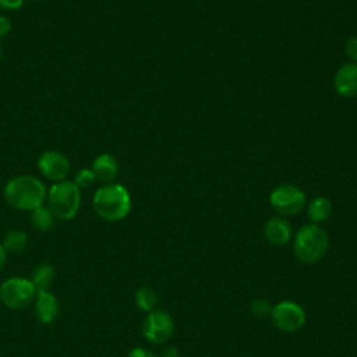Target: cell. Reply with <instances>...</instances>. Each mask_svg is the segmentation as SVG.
<instances>
[{
    "mask_svg": "<svg viewBox=\"0 0 357 357\" xmlns=\"http://www.w3.org/2000/svg\"><path fill=\"white\" fill-rule=\"evenodd\" d=\"M4 198L7 204L20 211H33L43 205L46 198L45 184L33 176H17L4 187Z\"/></svg>",
    "mask_w": 357,
    "mask_h": 357,
    "instance_id": "6da1fadb",
    "label": "cell"
},
{
    "mask_svg": "<svg viewBox=\"0 0 357 357\" xmlns=\"http://www.w3.org/2000/svg\"><path fill=\"white\" fill-rule=\"evenodd\" d=\"M329 248L326 231L317 223L301 226L293 238L294 257L307 265L317 264L324 258Z\"/></svg>",
    "mask_w": 357,
    "mask_h": 357,
    "instance_id": "7a4b0ae2",
    "label": "cell"
},
{
    "mask_svg": "<svg viewBox=\"0 0 357 357\" xmlns=\"http://www.w3.org/2000/svg\"><path fill=\"white\" fill-rule=\"evenodd\" d=\"M93 208L96 213L107 222L121 220L131 209L130 192L121 184H105L93 195Z\"/></svg>",
    "mask_w": 357,
    "mask_h": 357,
    "instance_id": "3957f363",
    "label": "cell"
},
{
    "mask_svg": "<svg viewBox=\"0 0 357 357\" xmlns=\"http://www.w3.org/2000/svg\"><path fill=\"white\" fill-rule=\"evenodd\" d=\"M46 197L47 208L52 211L54 218L61 220L73 219L81 205L79 188L74 184V181L63 180L53 184Z\"/></svg>",
    "mask_w": 357,
    "mask_h": 357,
    "instance_id": "277c9868",
    "label": "cell"
},
{
    "mask_svg": "<svg viewBox=\"0 0 357 357\" xmlns=\"http://www.w3.org/2000/svg\"><path fill=\"white\" fill-rule=\"evenodd\" d=\"M36 287L29 279L14 276L0 284V301L11 310L28 307L36 297Z\"/></svg>",
    "mask_w": 357,
    "mask_h": 357,
    "instance_id": "5b68a950",
    "label": "cell"
},
{
    "mask_svg": "<svg viewBox=\"0 0 357 357\" xmlns=\"http://www.w3.org/2000/svg\"><path fill=\"white\" fill-rule=\"evenodd\" d=\"M269 204L280 216H291L305 206V194L294 184H280L271 192Z\"/></svg>",
    "mask_w": 357,
    "mask_h": 357,
    "instance_id": "8992f818",
    "label": "cell"
},
{
    "mask_svg": "<svg viewBox=\"0 0 357 357\" xmlns=\"http://www.w3.org/2000/svg\"><path fill=\"white\" fill-rule=\"evenodd\" d=\"M174 332V321L172 315L163 310L148 312L142 322V335L152 344L166 343Z\"/></svg>",
    "mask_w": 357,
    "mask_h": 357,
    "instance_id": "52a82bcc",
    "label": "cell"
},
{
    "mask_svg": "<svg viewBox=\"0 0 357 357\" xmlns=\"http://www.w3.org/2000/svg\"><path fill=\"white\" fill-rule=\"evenodd\" d=\"M271 318L273 325L283 332H296L305 324V311L296 301L284 300L272 307Z\"/></svg>",
    "mask_w": 357,
    "mask_h": 357,
    "instance_id": "ba28073f",
    "label": "cell"
},
{
    "mask_svg": "<svg viewBox=\"0 0 357 357\" xmlns=\"http://www.w3.org/2000/svg\"><path fill=\"white\" fill-rule=\"evenodd\" d=\"M39 172L52 181H63L70 172L68 159L57 151H46L38 159Z\"/></svg>",
    "mask_w": 357,
    "mask_h": 357,
    "instance_id": "9c48e42d",
    "label": "cell"
},
{
    "mask_svg": "<svg viewBox=\"0 0 357 357\" xmlns=\"http://www.w3.org/2000/svg\"><path fill=\"white\" fill-rule=\"evenodd\" d=\"M333 88L342 98H357V63L340 66L333 75Z\"/></svg>",
    "mask_w": 357,
    "mask_h": 357,
    "instance_id": "30bf717a",
    "label": "cell"
},
{
    "mask_svg": "<svg viewBox=\"0 0 357 357\" xmlns=\"http://www.w3.org/2000/svg\"><path fill=\"white\" fill-rule=\"evenodd\" d=\"M264 236L269 244L282 247L291 240L293 229L284 216H272L264 225Z\"/></svg>",
    "mask_w": 357,
    "mask_h": 357,
    "instance_id": "8fae6325",
    "label": "cell"
},
{
    "mask_svg": "<svg viewBox=\"0 0 357 357\" xmlns=\"http://www.w3.org/2000/svg\"><path fill=\"white\" fill-rule=\"evenodd\" d=\"M57 298L50 291H38L33 300V312L40 324H52L59 315Z\"/></svg>",
    "mask_w": 357,
    "mask_h": 357,
    "instance_id": "7c38bea8",
    "label": "cell"
},
{
    "mask_svg": "<svg viewBox=\"0 0 357 357\" xmlns=\"http://www.w3.org/2000/svg\"><path fill=\"white\" fill-rule=\"evenodd\" d=\"M91 170L96 180L109 184L119 174V163L113 155L102 153L93 160Z\"/></svg>",
    "mask_w": 357,
    "mask_h": 357,
    "instance_id": "4fadbf2b",
    "label": "cell"
},
{
    "mask_svg": "<svg viewBox=\"0 0 357 357\" xmlns=\"http://www.w3.org/2000/svg\"><path fill=\"white\" fill-rule=\"evenodd\" d=\"M307 213L312 223L325 222L332 215V202L326 197H315L310 201Z\"/></svg>",
    "mask_w": 357,
    "mask_h": 357,
    "instance_id": "5bb4252c",
    "label": "cell"
},
{
    "mask_svg": "<svg viewBox=\"0 0 357 357\" xmlns=\"http://www.w3.org/2000/svg\"><path fill=\"white\" fill-rule=\"evenodd\" d=\"M54 279V269L49 264H39L36 265L32 272L29 280L33 283L38 291H49Z\"/></svg>",
    "mask_w": 357,
    "mask_h": 357,
    "instance_id": "9a60e30c",
    "label": "cell"
},
{
    "mask_svg": "<svg viewBox=\"0 0 357 357\" xmlns=\"http://www.w3.org/2000/svg\"><path fill=\"white\" fill-rule=\"evenodd\" d=\"M29 219H31L32 226L35 229H38L39 231H46V230L52 229L53 223H54V215L45 205H40V206L35 208L33 211H31Z\"/></svg>",
    "mask_w": 357,
    "mask_h": 357,
    "instance_id": "2e32d148",
    "label": "cell"
},
{
    "mask_svg": "<svg viewBox=\"0 0 357 357\" xmlns=\"http://www.w3.org/2000/svg\"><path fill=\"white\" fill-rule=\"evenodd\" d=\"M28 244V237L26 233L22 230H11L4 236V240L1 245L7 252H21Z\"/></svg>",
    "mask_w": 357,
    "mask_h": 357,
    "instance_id": "e0dca14e",
    "label": "cell"
},
{
    "mask_svg": "<svg viewBox=\"0 0 357 357\" xmlns=\"http://www.w3.org/2000/svg\"><path fill=\"white\" fill-rule=\"evenodd\" d=\"M135 304L141 311L151 312L158 304V294L151 287H139L135 291Z\"/></svg>",
    "mask_w": 357,
    "mask_h": 357,
    "instance_id": "ac0fdd59",
    "label": "cell"
},
{
    "mask_svg": "<svg viewBox=\"0 0 357 357\" xmlns=\"http://www.w3.org/2000/svg\"><path fill=\"white\" fill-rule=\"evenodd\" d=\"M250 311L254 317L257 318H265L268 315H271V311H272V305L269 304L268 300L265 298H257V300H252L251 304H250Z\"/></svg>",
    "mask_w": 357,
    "mask_h": 357,
    "instance_id": "d6986e66",
    "label": "cell"
},
{
    "mask_svg": "<svg viewBox=\"0 0 357 357\" xmlns=\"http://www.w3.org/2000/svg\"><path fill=\"white\" fill-rule=\"evenodd\" d=\"M95 176L92 173L91 169H81L77 174H75V178H74V184L78 187V188H88L91 187L93 183H95Z\"/></svg>",
    "mask_w": 357,
    "mask_h": 357,
    "instance_id": "ffe728a7",
    "label": "cell"
},
{
    "mask_svg": "<svg viewBox=\"0 0 357 357\" xmlns=\"http://www.w3.org/2000/svg\"><path fill=\"white\" fill-rule=\"evenodd\" d=\"M344 53L351 63H357V36H350L346 40Z\"/></svg>",
    "mask_w": 357,
    "mask_h": 357,
    "instance_id": "44dd1931",
    "label": "cell"
},
{
    "mask_svg": "<svg viewBox=\"0 0 357 357\" xmlns=\"http://www.w3.org/2000/svg\"><path fill=\"white\" fill-rule=\"evenodd\" d=\"M24 0H0V8L7 10V11H14L18 10L22 6Z\"/></svg>",
    "mask_w": 357,
    "mask_h": 357,
    "instance_id": "7402d4cb",
    "label": "cell"
},
{
    "mask_svg": "<svg viewBox=\"0 0 357 357\" xmlns=\"http://www.w3.org/2000/svg\"><path fill=\"white\" fill-rule=\"evenodd\" d=\"M127 357H156L151 350L142 349V347H135L132 349Z\"/></svg>",
    "mask_w": 357,
    "mask_h": 357,
    "instance_id": "603a6c76",
    "label": "cell"
},
{
    "mask_svg": "<svg viewBox=\"0 0 357 357\" xmlns=\"http://www.w3.org/2000/svg\"><path fill=\"white\" fill-rule=\"evenodd\" d=\"M11 29V22L7 17H3L0 15V38L6 36Z\"/></svg>",
    "mask_w": 357,
    "mask_h": 357,
    "instance_id": "cb8c5ba5",
    "label": "cell"
},
{
    "mask_svg": "<svg viewBox=\"0 0 357 357\" xmlns=\"http://www.w3.org/2000/svg\"><path fill=\"white\" fill-rule=\"evenodd\" d=\"M160 357H178V350L176 347H173V346L166 347V349H163Z\"/></svg>",
    "mask_w": 357,
    "mask_h": 357,
    "instance_id": "d4e9b609",
    "label": "cell"
},
{
    "mask_svg": "<svg viewBox=\"0 0 357 357\" xmlns=\"http://www.w3.org/2000/svg\"><path fill=\"white\" fill-rule=\"evenodd\" d=\"M6 261H7V251H6L4 247L0 244V271L3 269Z\"/></svg>",
    "mask_w": 357,
    "mask_h": 357,
    "instance_id": "484cf974",
    "label": "cell"
},
{
    "mask_svg": "<svg viewBox=\"0 0 357 357\" xmlns=\"http://www.w3.org/2000/svg\"><path fill=\"white\" fill-rule=\"evenodd\" d=\"M0 59H1V46H0Z\"/></svg>",
    "mask_w": 357,
    "mask_h": 357,
    "instance_id": "4316f807",
    "label": "cell"
}]
</instances>
